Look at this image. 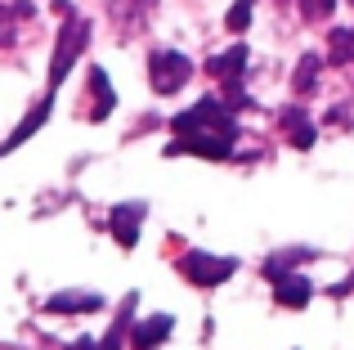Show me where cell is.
<instances>
[{
    "label": "cell",
    "mask_w": 354,
    "mask_h": 350,
    "mask_svg": "<svg viewBox=\"0 0 354 350\" xmlns=\"http://www.w3.org/2000/svg\"><path fill=\"white\" fill-rule=\"evenodd\" d=\"M332 9H337V0H301V14L310 18V23H323V18H332Z\"/></svg>",
    "instance_id": "ac0fdd59"
},
{
    "label": "cell",
    "mask_w": 354,
    "mask_h": 350,
    "mask_svg": "<svg viewBox=\"0 0 354 350\" xmlns=\"http://www.w3.org/2000/svg\"><path fill=\"white\" fill-rule=\"evenodd\" d=\"M50 104H54V95H45V99H41V104H36V108H32V113H27V117H23V126H18V131H14V135H9V140H5V144H0V158H5V153H14V149H18V144H23V140H32V135H36V131H41V126H45V117H50Z\"/></svg>",
    "instance_id": "8fae6325"
},
{
    "label": "cell",
    "mask_w": 354,
    "mask_h": 350,
    "mask_svg": "<svg viewBox=\"0 0 354 350\" xmlns=\"http://www.w3.org/2000/svg\"><path fill=\"white\" fill-rule=\"evenodd\" d=\"M305 256H314V252H278V256H269V261H265V279H283V274H292V265H301Z\"/></svg>",
    "instance_id": "2e32d148"
},
{
    "label": "cell",
    "mask_w": 354,
    "mask_h": 350,
    "mask_svg": "<svg viewBox=\"0 0 354 350\" xmlns=\"http://www.w3.org/2000/svg\"><path fill=\"white\" fill-rule=\"evenodd\" d=\"M319 68H323L319 54H301V68H296L292 86L301 90V95H314V86H319Z\"/></svg>",
    "instance_id": "5bb4252c"
},
{
    "label": "cell",
    "mask_w": 354,
    "mask_h": 350,
    "mask_svg": "<svg viewBox=\"0 0 354 350\" xmlns=\"http://www.w3.org/2000/svg\"><path fill=\"white\" fill-rule=\"evenodd\" d=\"M242 68H247V45H229L225 54H216L207 63V72L216 81H225V86H242Z\"/></svg>",
    "instance_id": "ba28073f"
},
{
    "label": "cell",
    "mask_w": 354,
    "mask_h": 350,
    "mask_svg": "<svg viewBox=\"0 0 354 350\" xmlns=\"http://www.w3.org/2000/svg\"><path fill=\"white\" fill-rule=\"evenodd\" d=\"M148 216V202H121L113 207V216H108V229H113V238L121 247H135L139 243V220Z\"/></svg>",
    "instance_id": "5b68a950"
},
{
    "label": "cell",
    "mask_w": 354,
    "mask_h": 350,
    "mask_svg": "<svg viewBox=\"0 0 354 350\" xmlns=\"http://www.w3.org/2000/svg\"><path fill=\"white\" fill-rule=\"evenodd\" d=\"M234 270H238L234 256H211V252H184L180 256V274L193 288H220Z\"/></svg>",
    "instance_id": "3957f363"
},
{
    "label": "cell",
    "mask_w": 354,
    "mask_h": 350,
    "mask_svg": "<svg viewBox=\"0 0 354 350\" xmlns=\"http://www.w3.org/2000/svg\"><path fill=\"white\" fill-rule=\"evenodd\" d=\"M251 9H256V0H234V9H229V32H247V23H251Z\"/></svg>",
    "instance_id": "e0dca14e"
},
{
    "label": "cell",
    "mask_w": 354,
    "mask_h": 350,
    "mask_svg": "<svg viewBox=\"0 0 354 350\" xmlns=\"http://www.w3.org/2000/svg\"><path fill=\"white\" fill-rule=\"evenodd\" d=\"M189 77H193V63L180 50H153L148 54V81H153L157 95H175Z\"/></svg>",
    "instance_id": "277c9868"
},
{
    "label": "cell",
    "mask_w": 354,
    "mask_h": 350,
    "mask_svg": "<svg viewBox=\"0 0 354 350\" xmlns=\"http://www.w3.org/2000/svg\"><path fill=\"white\" fill-rule=\"evenodd\" d=\"M68 350H95V342H90V337H81L77 346H68Z\"/></svg>",
    "instance_id": "d6986e66"
},
{
    "label": "cell",
    "mask_w": 354,
    "mask_h": 350,
    "mask_svg": "<svg viewBox=\"0 0 354 350\" xmlns=\"http://www.w3.org/2000/svg\"><path fill=\"white\" fill-rule=\"evenodd\" d=\"M153 5H157V0H108V14H113V23H117L121 36H135L139 27L148 23Z\"/></svg>",
    "instance_id": "8992f818"
},
{
    "label": "cell",
    "mask_w": 354,
    "mask_h": 350,
    "mask_svg": "<svg viewBox=\"0 0 354 350\" xmlns=\"http://www.w3.org/2000/svg\"><path fill=\"white\" fill-rule=\"evenodd\" d=\"M350 5H354V0H350Z\"/></svg>",
    "instance_id": "ffe728a7"
},
{
    "label": "cell",
    "mask_w": 354,
    "mask_h": 350,
    "mask_svg": "<svg viewBox=\"0 0 354 350\" xmlns=\"http://www.w3.org/2000/svg\"><path fill=\"white\" fill-rule=\"evenodd\" d=\"M354 59V32H346V27H337L332 32V41H328V63H350Z\"/></svg>",
    "instance_id": "9a60e30c"
},
{
    "label": "cell",
    "mask_w": 354,
    "mask_h": 350,
    "mask_svg": "<svg viewBox=\"0 0 354 350\" xmlns=\"http://www.w3.org/2000/svg\"><path fill=\"white\" fill-rule=\"evenodd\" d=\"M175 135H180V140L171 144V153H198V158L225 162L229 153H234L238 122L220 99H198L189 113L175 117Z\"/></svg>",
    "instance_id": "6da1fadb"
},
{
    "label": "cell",
    "mask_w": 354,
    "mask_h": 350,
    "mask_svg": "<svg viewBox=\"0 0 354 350\" xmlns=\"http://www.w3.org/2000/svg\"><path fill=\"white\" fill-rule=\"evenodd\" d=\"M171 328H175V319H171V315L139 319V324L130 328V342H135V350H153V346H162L166 337H171Z\"/></svg>",
    "instance_id": "9c48e42d"
},
{
    "label": "cell",
    "mask_w": 354,
    "mask_h": 350,
    "mask_svg": "<svg viewBox=\"0 0 354 350\" xmlns=\"http://www.w3.org/2000/svg\"><path fill=\"white\" fill-rule=\"evenodd\" d=\"M310 297H314V288H310V279L305 274H283V279H274V301L278 306H287V310H305L310 306Z\"/></svg>",
    "instance_id": "52a82bcc"
},
{
    "label": "cell",
    "mask_w": 354,
    "mask_h": 350,
    "mask_svg": "<svg viewBox=\"0 0 354 350\" xmlns=\"http://www.w3.org/2000/svg\"><path fill=\"white\" fill-rule=\"evenodd\" d=\"M90 90H95V108H90V122H104V117L117 108V95H113V86H108V72H104V68H90Z\"/></svg>",
    "instance_id": "4fadbf2b"
},
{
    "label": "cell",
    "mask_w": 354,
    "mask_h": 350,
    "mask_svg": "<svg viewBox=\"0 0 354 350\" xmlns=\"http://www.w3.org/2000/svg\"><path fill=\"white\" fill-rule=\"evenodd\" d=\"M283 135L292 140V149H314V140H319V135H314V122L301 108H287L283 113Z\"/></svg>",
    "instance_id": "7c38bea8"
},
{
    "label": "cell",
    "mask_w": 354,
    "mask_h": 350,
    "mask_svg": "<svg viewBox=\"0 0 354 350\" xmlns=\"http://www.w3.org/2000/svg\"><path fill=\"white\" fill-rule=\"evenodd\" d=\"M86 36H90V23H86V18H68V23H63L59 45H54V63H50V95L63 86L68 68L77 63V54L86 50Z\"/></svg>",
    "instance_id": "7a4b0ae2"
},
{
    "label": "cell",
    "mask_w": 354,
    "mask_h": 350,
    "mask_svg": "<svg viewBox=\"0 0 354 350\" xmlns=\"http://www.w3.org/2000/svg\"><path fill=\"white\" fill-rule=\"evenodd\" d=\"M104 306V297H99V292H59V297H50L45 301V310H50V315H90V310H99Z\"/></svg>",
    "instance_id": "30bf717a"
}]
</instances>
